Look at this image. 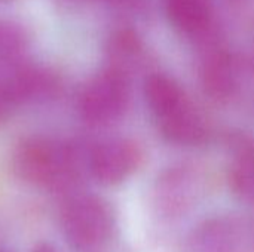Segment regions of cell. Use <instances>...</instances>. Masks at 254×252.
I'll return each mask as SVG.
<instances>
[{
    "label": "cell",
    "instance_id": "6da1fadb",
    "mask_svg": "<svg viewBox=\"0 0 254 252\" xmlns=\"http://www.w3.org/2000/svg\"><path fill=\"white\" fill-rule=\"evenodd\" d=\"M82 165L83 159L74 144L45 135L24 138L12 154L15 175L48 190L73 187L79 181Z\"/></svg>",
    "mask_w": 254,
    "mask_h": 252
},
{
    "label": "cell",
    "instance_id": "7a4b0ae2",
    "mask_svg": "<svg viewBox=\"0 0 254 252\" xmlns=\"http://www.w3.org/2000/svg\"><path fill=\"white\" fill-rule=\"evenodd\" d=\"M61 227L65 239L74 250L98 251L113 235L115 215L110 205L101 198L79 195L64 203Z\"/></svg>",
    "mask_w": 254,
    "mask_h": 252
},
{
    "label": "cell",
    "instance_id": "3957f363",
    "mask_svg": "<svg viewBox=\"0 0 254 252\" xmlns=\"http://www.w3.org/2000/svg\"><path fill=\"white\" fill-rule=\"evenodd\" d=\"M129 105V85L125 73L107 68L97 74L80 92L77 108L80 117L94 126L119 120Z\"/></svg>",
    "mask_w": 254,
    "mask_h": 252
},
{
    "label": "cell",
    "instance_id": "277c9868",
    "mask_svg": "<svg viewBox=\"0 0 254 252\" xmlns=\"http://www.w3.org/2000/svg\"><path fill=\"white\" fill-rule=\"evenodd\" d=\"M186 252H254V217L220 215L198 224L188 236Z\"/></svg>",
    "mask_w": 254,
    "mask_h": 252
},
{
    "label": "cell",
    "instance_id": "5b68a950",
    "mask_svg": "<svg viewBox=\"0 0 254 252\" xmlns=\"http://www.w3.org/2000/svg\"><path fill=\"white\" fill-rule=\"evenodd\" d=\"M205 192V175L195 165L182 163L158 177L153 189V203L167 217L189 211Z\"/></svg>",
    "mask_w": 254,
    "mask_h": 252
},
{
    "label": "cell",
    "instance_id": "8992f818",
    "mask_svg": "<svg viewBox=\"0 0 254 252\" xmlns=\"http://www.w3.org/2000/svg\"><path fill=\"white\" fill-rule=\"evenodd\" d=\"M143 162V150L134 140L110 138L91 147L86 168L94 180L115 186L129 178Z\"/></svg>",
    "mask_w": 254,
    "mask_h": 252
},
{
    "label": "cell",
    "instance_id": "52a82bcc",
    "mask_svg": "<svg viewBox=\"0 0 254 252\" xmlns=\"http://www.w3.org/2000/svg\"><path fill=\"white\" fill-rule=\"evenodd\" d=\"M158 122L164 138L180 146L201 144L210 134V126L205 116L190 102V100Z\"/></svg>",
    "mask_w": 254,
    "mask_h": 252
},
{
    "label": "cell",
    "instance_id": "ba28073f",
    "mask_svg": "<svg viewBox=\"0 0 254 252\" xmlns=\"http://www.w3.org/2000/svg\"><path fill=\"white\" fill-rule=\"evenodd\" d=\"M229 186L241 201L254 202V140L246 134L229 137Z\"/></svg>",
    "mask_w": 254,
    "mask_h": 252
},
{
    "label": "cell",
    "instance_id": "9c48e42d",
    "mask_svg": "<svg viewBox=\"0 0 254 252\" xmlns=\"http://www.w3.org/2000/svg\"><path fill=\"white\" fill-rule=\"evenodd\" d=\"M144 97L158 120L189 100L183 89L165 74H152L146 79Z\"/></svg>",
    "mask_w": 254,
    "mask_h": 252
},
{
    "label": "cell",
    "instance_id": "30bf717a",
    "mask_svg": "<svg viewBox=\"0 0 254 252\" xmlns=\"http://www.w3.org/2000/svg\"><path fill=\"white\" fill-rule=\"evenodd\" d=\"M205 92L217 101H225L235 91V74L231 59L225 53H216L205 59L201 70Z\"/></svg>",
    "mask_w": 254,
    "mask_h": 252
},
{
    "label": "cell",
    "instance_id": "8fae6325",
    "mask_svg": "<svg viewBox=\"0 0 254 252\" xmlns=\"http://www.w3.org/2000/svg\"><path fill=\"white\" fill-rule=\"evenodd\" d=\"M165 6L170 21L185 33L204 30L211 15V0H165Z\"/></svg>",
    "mask_w": 254,
    "mask_h": 252
},
{
    "label": "cell",
    "instance_id": "7c38bea8",
    "mask_svg": "<svg viewBox=\"0 0 254 252\" xmlns=\"http://www.w3.org/2000/svg\"><path fill=\"white\" fill-rule=\"evenodd\" d=\"M31 252H58L52 245H49V244H39V245H36L34 248H33V251Z\"/></svg>",
    "mask_w": 254,
    "mask_h": 252
}]
</instances>
